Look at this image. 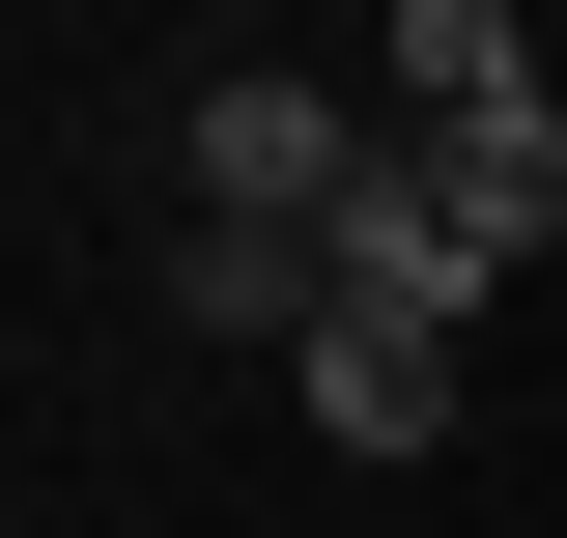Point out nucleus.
Masks as SVG:
<instances>
[{"mask_svg": "<svg viewBox=\"0 0 567 538\" xmlns=\"http://www.w3.org/2000/svg\"><path fill=\"white\" fill-rule=\"evenodd\" d=\"M398 170H425L454 227H483V283H511V256L567 227V85H511V114H454V142H398Z\"/></svg>", "mask_w": 567, "mask_h": 538, "instance_id": "f03ea898", "label": "nucleus"}, {"mask_svg": "<svg viewBox=\"0 0 567 538\" xmlns=\"http://www.w3.org/2000/svg\"><path fill=\"white\" fill-rule=\"evenodd\" d=\"M171 312H199V340H284V369H312V256H284V227H171Z\"/></svg>", "mask_w": 567, "mask_h": 538, "instance_id": "39448f33", "label": "nucleus"}, {"mask_svg": "<svg viewBox=\"0 0 567 538\" xmlns=\"http://www.w3.org/2000/svg\"><path fill=\"white\" fill-rule=\"evenodd\" d=\"M369 170H398V142H369L341 114V85H199V227H284V256H341V199H369Z\"/></svg>", "mask_w": 567, "mask_h": 538, "instance_id": "f257e3e1", "label": "nucleus"}, {"mask_svg": "<svg viewBox=\"0 0 567 538\" xmlns=\"http://www.w3.org/2000/svg\"><path fill=\"white\" fill-rule=\"evenodd\" d=\"M398 85H425V142H454V114L539 85V29H511V0H398Z\"/></svg>", "mask_w": 567, "mask_h": 538, "instance_id": "423d86ee", "label": "nucleus"}, {"mask_svg": "<svg viewBox=\"0 0 567 538\" xmlns=\"http://www.w3.org/2000/svg\"><path fill=\"white\" fill-rule=\"evenodd\" d=\"M312 425H341V454H425V425H454V340H425V312H341V283H312Z\"/></svg>", "mask_w": 567, "mask_h": 538, "instance_id": "7ed1b4c3", "label": "nucleus"}, {"mask_svg": "<svg viewBox=\"0 0 567 538\" xmlns=\"http://www.w3.org/2000/svg\"><path fill=\"white\" fill-rule=\"evenodd\" d=\"M312 283H341V312H425V340H454V312H483V227L425 199V170H369V199H341V256H312Z\"/></svg>", "mask_w": 567, "mask_h": 538, "instance_id": "20e7f679", "label": "nucleus"}]
</instances>
